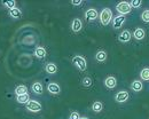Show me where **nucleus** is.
Masks as SVG:
<instances>
[{
    "instance_id": "f257e3e1",
    "label": "nucleus",
    "mask_w": 149,
    "mask_h": 119,
    "mask_svg": "<svg viewBox=\"0 0 149 119\" xmlns=\"http://www.w3.org/2000/svg\"><path fill=\"white\" fill-rule=\"evenodd\" d=\"M111 19H112L111 9L110 8H103L101 10V14H100V22H101V24L104 25V26H107L110 23Z\"/></svg>"
},
{
    "instance_id": "f03ea898",
    "label": "nucleus",
    "mask_w": 149,
    "mask_h": 119,
    "mask_svg": "<svg viewBox=\"0 0 149 119\" xmlns=\"http://www.w3.org/2000/svg\"><path fill=\"white\" fill-rule=\"evenodd\" d=\"M116 10L119 13V15H123L125 16L126 14H130L131 10H132V7H131L130 2H126V1H122L119 2L117 6H116Z\"/></svg>"
},
{
    "instance_id": "7ed1b4c3",
    "label": "nucleus",
    "mask_w": 149,
    "mask_h": 119,
    "mask_svg": "<svg viewBox=\"0 0 149 119\" xmlns=\"http://www.w3.org/2000/svg\"><path fill=\"white\" fill-rule=\"evenodd\" d=\"M72 64H74L78 70H80V71H85V70H86V68H87L86 59H84L83 56H79V55L74 56V59H72Z\"/></svg>"
},
{
    "instance_id": "20e7f679",
    "label": "nucleus",
    "mask_w": 149,
    "mask_h": 119,
    "mask_svg": "<svg viewBox=\"0 0 149 119\" xmlns=\"http://www.w3.org/2000/svg\"><path fill=\"white\" fill-rule=\"evenodd\" d=\"M25 108L28 111L30 112H39L41 110V104L38 102V101H35V100H30L26 104H25Z\"/></svg>"
},
{
    "instance_id": "39448f33",
    "label": "nucleus",
    "mask_w": 149,
    "mask_h": 119,
    "mask_svg": "<svg viewBox=\"0 0 149 119\" xmlns=\"http://www.w3.org/2000/svg\"><path fill=\"white\" fill-rule=\"evenodd\" d=\"M125 21H126V17L123 16V15L116 16V17L113 19V21H112V26H113V29H119V28H122V26L124 25Z\"/></svg>"
},
{
    "instance_id": "423d86ee",
    "label": "nucleus",
    "mask_w": 149,
    "mask_h": 119,
    "mask_svg": "<svg viewBox=\"0 0 149 119\" xmlns=\"http://www.w3.org/2000/svg\"><path fill=\"white\" fill-rule=\"evenodd\" d=\"M129 98H130L129 92H126V91H122V92H118V93L116 94L115 100H116L118 103H124V102H126V101L129 100Z\"/></svg>"
},
{
    "instance_id": "0eeeda50",
    "label": "nucleus",
    "mask_w": 149,
    "mask_h": 119,
    "mask_svg": "<svg viewBox=\"0 0 149 119\" xmlns=\"http://www.w3.org/2000/svg\"><path fill=\"white\" fill-rule=\"evenodd\" d=\"M97 16H99V13H97V10L95 8H90V9H87L85 12V19L88 21L96 20Z\"/></svg>"
},
{
    "instance_id": "6e6552de",
    "label": "nucleus",
    "mask_w": 149,
    "mask_h": 119,
    "mask_svg": "<svg viewBox=\"0 0 149 119\" xmlns=\"http://www.w3.org/2000/svg\"><path fill=\"white\" fill-rule=\"evenodd\" d=\"M47 91H48L51 94L57 95V94H60V92H61V87H60L56 82H49L48 86H47Z\"/></svg>"
},
{
    "instance_id": "1a4fd4ad",
    "label": "nucleus",
    "mask_w": 149,
    "mask_h": 119,
    "mask_svg": "<svg viewBox=\"0 0 149 119\" xmlns=\"http://www.w3.org/2000/svg\"><path fill=\"white\" fill-rule=\"evenodd\" d=\"M104 86L107 87V88H109V89H113L116 86H117V79L115 78V77H107L106 80H104Z\"/></svg>"
},
{
    "instance_id": "9d476101",
    "label": "nucleus",
    "mask_w": 149,
    "mask_h": 119,
    "mask_svg": "<svg viewBox=\"0 0 149 119\" xmlns=\"http://www.w3.org/2000/svg\"><path fill=\"white\" fill-rule=\"evenodd\" d=\"M132 38V36H131V32L129 30H124V31H122L120 32V35L118 36V40L120 41V42H129Z\"/></svg>"
},
{
    "instance_id": "9b49d317",
    "label": "nucleus",
    "mask_w": 149,
    "mask_h": 119,
    "mask_svg": "<svg viewBox=\"0 0 149 119\" xmlns=\"http://www.w3.org/2000/svg\"><path fill=\"white\" fill-rule=\"evenodd\" d=\"M81 28H83V23H81L80 19H74L71 22V30L74 32H79L81 30Z\"/></svg>"
},
{
    "instance_id": "f8f14e48",
    "label": "nucleus",
    "mask_w": 149,
    "mask_h": 119,
    "mask_svg": "<svg viewBox=\"0 0 149 119\" xmlns=\"http://www.w3.org/2000/svg\"><path fill=\"white\" fill-rule=\"evenodd\" d=\"M31 89H32V92L35 93V94H38V95H40V94H42V91H44V87H42V84L41 82H33L32 84V86H31Z\"/></svg>"
},
{
    "instance_id": "ddd939ff",
    "label": "nucleus",
    "mask_w": 149,
    "mask_h": 119,
    "mask_svg": "<svg viewBox=\"0 0 149 119\" xmlns=\"http://www.w3.org/2000/svg\"><path fill=\"white\" fill-rule=\"evenodd\" d=\"M133 37H134L136 40H142L145 37H146V32H145L143 29L138 28V29L134 30V32H133Z\"/></svg>"
},
{
    "instance_id": "4468645a",
    "label": "nucleus",
    "mask_w": 149,
    "mask_h": 119,
    "mask_svg": "<svg viewBox=\"0 0 149 119\" xmlns=\"http://www.w3.org/2000/svg\"><path fill=\"white\" fill-rule=\"evenodd\" d=\"M131 88L134 91V92H141L142 88H143V85L140 80H133V82L131 84Z\"/></svg>"
},
{
    "instance_id": "2eb2a0df",
    "label": "nucleus",
    "mask_w": 149,
    "mask_h": 119,
    "mask_svg": "<svg viewBox=\"0 0 149 119\" xmlns=\"http://www.w3.org/2000/svg\"><path fill=\"white\" fill-rule=\"evenodd\" d=\"M45 70H46L47 73H49V75H54V73H56V71H57V66H56L55 63H48V64L46 65Z\"/></svg>"
},
{
    "instance_id": "dca6fc26",
    "label": "nucleus",
    "mask_w": 149,
    "mask_h": 119,
    "mask_svg": "<svg viewBox=\"0 0 149 119\" xmlns=\"http://www.w3.org/2000/svg\"><path fill=\"white\" fill-rule=\"evenodd\" d=\"M15 94H16V96L28 94V88H26V86H25V85H19V86H17V87L15 88Z\"/></svg>"
},
{
    "instance_id": "f3484780",
    "label": "nucleus",
    "mask_w": 149,
    "mask_h": 119,
    "mask_svg": "<svg viewBox=\"0 0 149 119\" xmlns=\"http://www.w3.org/2000/svg\"><path fill=\"white\" fill-rule=\"evenodd\" d=\"M95 59L97 62H104L107 59V53L104 51H99L96 54H95Z\"/></svg>"
},
{
    "instance_id": "a211bd4d",
    "label": "nucleus",
    "mask_w": 149,
    "mask_h": 119,
    "mask_svg": "<svg viewBox=\"0 0 149 119\" xmlns=\"http://www.w3.org/2000/svg\"><path fill=\"white\" fill-rule=\"evenodd\" d=\"M9 16L13 17V19H19L22 16V13H21V9H19L17 7L13 8L9 10Z\"/></svg>"
},
{
    "instance_id": "6ab92c4d",
    "label": "nucleus",
    "mask_w": 149,
    "mask_h": 119,
    "mask_svg": "<svg viewBox=\"0 0 149 119\" xmlns=\"http://www.w3.org/2000/svg\"><path fill=\"white\" fill-rule=\"evenodd\" d=\"M35 55L38 59H44L46 56V49L44 47H37L35 51Z\"/></svg>"
},
{
    "instance_id": "aec40b11",
    "label": "nucleus",
    "mask_w": 149,
    "mask_h": 119,
    "mask_svg": "<svg viewBox=\"0 0 149 119\" xmlns=\"http://www.w3.org/2000/svg\"><path fill=\"white\" fill-rule=\"evenodd\" d=\"M16 101L19 102V104H26V103L30 101L29 94H24V95H19V96H16Z\"/></svg>"
},
{
    "instance_id": "412c9836",
    "label": "nucleus",
    "mask_w": 149,
    "mask_h": 119,
    "mask_svg": "<svg viewBox=\"0 0 149 119\" xmlns=\"http://www.w3.org/2000/svg\"><path fill=\"white\" fill-rule=\"evenodd\" d=\"M102 109H103V104L101 102H99V101H95L92 104V110L94 112H101Z\"/></svg>"
},
{
    "instance_id": "4be33fe9",
    "label": "nucleus",
    "mask_w": 149,
    "mask_h": 119,
    "mask_svg": "<svg viewBox=\"0 0 149 119\" xmlns=\"http://www.w3.org/2000/svg\"><path fill=\"white\" fill-rule=\"evenodd\" d=\"M140 78L145 81H149V68H145L140 72Z\"/></svg>"
},
{
    "instance_id": "5701e85b",
    "label": "nucleus",
    "mask_w": 149,
    "mask_h": 119,
    "mask_svg": "<svg viewBox=\"0 0 149 119\" xmlns=\"http://www.w3.org/2000/svg\"><path fill=\"white\" fill-rule=\"evenodd\" d=\"M2 5H3L5 7H7L9 10L16 7V2H15L14 0H9V1H2Z\"/></svg>"
},
{
    "instance_id": "b1692460",
    "label": "nucleus",
    "mask_w": 149,
    "mask_h": 119,
    "mask_svg": "<svg viewBox=\"0 0 149 119\" xmlns=\"http://www.w3.org/2000/svg\"><path fill=\"white\" fill-rule=\"evenodd\" d=\"M81 84L85 87H91L92 84H93V81H92V79L90 77H85V78H83V80H81Z\"/></svg>"
},
{
    "instance_id": "393cba45",
    "label": "nucleus",
    "mask_w": 149,
    "mask_h": 119,
    "mask_svg": "<svg viewBox=\"0 0 149 119\" xmlns=\"http://www.w3.org/2000/svg\"><path fill=\"white\" fill-rule=\"evenodd\" d=\"M141 20L143 21V22H146V23H149V9H146V10L142 12Z\"/></svg>"
},
{
    "instance_id": "a878e982",
    "label": "nucleus",
    "mask_w": 149,
    "mask_h": 119,
    "mask_svg": "<svg viewBox=\"0 0 149 119\" xmlns=\"http://www.w3.org/2000/svg\"><path fill=\"white\" fill-rule=\"evenodd\" d=\"M130 5L132 8H139V7L142 5V1H141V0H133V1L130 2Z\"/></svg>"
},
{
    "instance_id": "bb28decb",
    "label": "nucleus",
    "mask_w": 149,
    "mask_h": 119,
    "mask_svg": "<svg viewBox=\"0 0 149 119\" xmlns=\"http://www.w3.org/2000/svg\"><path fill=\"white\" fill-rule=\"evenodd\" d=\"M70 119H80V116H79L78 112H72L70 115Z\"/></svg>"
},
{
    "instance_id": "cd10ccee",
    "label": "nucleus",
    "mask_w": 149,
    "mask_h": 119,
    "mask_svg": "<svg viewBox=\"0 0 149 119\" xmlns=\"http://www.w3.org/2000/svg\"><path fill=\"white\" fill-rule=\"evenodd\" d=\"M70 3H71L72 6H80V5H83V1H80V0H79V1H71Z\"/></svg>"
},
{
    "instance_id": "c85d7f7f",
    "label": "nucleus",
    "mask_w": 149,
    "mask_h": 119,
    "mask_svg": "<svg viewBox=\"0 0 149 119\" xmlns=\"http://www.w3.org/2000/svg\"><path fill=\"white\" fill-rule=\"evenodd\" d=\"M80 119H88V118H86V117H80Z\"/></svg>"
}]
</instances>
